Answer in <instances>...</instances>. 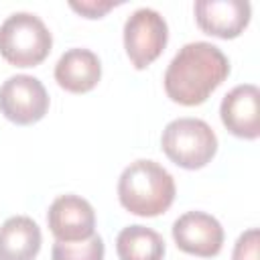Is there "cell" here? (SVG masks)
<instances>
[{
	"mask_svg": "<svg viewBox=\"0 0 260 260\" xmlns=\"http://www.w3.org/2000/svg\"><path fill=\"white\" fill-rule=\"evenodd\" d=\"M230 75L223 51L207 41L187 43L171 59L165 71V91L181 106L203 104Z\"/></svg>",
	"mask_w": 260,
	"mask_h": 260,
	"instance_id": "obj_1",
	"label": "cell"
},
{
	"mask_svg": "<svg viewBox=\"0 0 260 260\" xmlns=\"http://www.w3.org/2000/svg\"><path fill=\"white\" fill-rule=\"evenodd\" d=\"M175 193L173 175L150 158L130 162L118 179V199L134 215L154 217L165 213L173 205Z\"/></svg>",
	"mask_w": 260,
	"mask_h": 260,
	"instance_id": "obj_2",
	"label": "cell"
},
{
	"mask_svg": "<svg viewBox=\"0 0 260 260\" xmlns=\"http://www.w3.org/2000/svg\"><path fill=\"white\" fill-rule=\"evenodd\" d=\"M53 37L32 12H12L0 24V55L16 67H35L47 59Z\"/></svg>",
	"mask_w": 260,
	"mask_h": 260,
	"instance_id": "obj_3",
	"label": "cell"
},
{
	"mask_svg": "<svg viewBox=\"0 0 260 260\" xmlns=\"http://www.w3.org/2000/svg\"><path fill=\"white\" fill-rule=\"evenodd\" d=\"M160 144L177 167L189 171L205 167L217 152V136L201 118L171 120L162 130Z\"/></svg>",
	"mask_w": 260,
	"mask_h": 260,
	"instance_id": "obj_4",
	"label": "cell"
},
{
	"mask_svg": "<svg viewBox=\"0 0 260 260\" xmlns=\"http://www.w3.org/2000/svg\"><path fill=\"white\" fill-rule=\"evenodd\" d=\"M167 41V20L152 8H138L124 22V49L136 69H144L158 59Z\"/></svg>",
	"mask_w": 260,
	"mask_h": 260,
	"instance_id": "obj_5",
	"label": "cell"
},
{
	"mask_svg": "<svg viewBox=\"0 0 260 260\" xmlns=\"http://www.w3.org/2000/svg\"><path fill=\"white\" fill-rule=\"evenodd\" d=\"M49 110V93L41 79L18 73L0 85V112L6 120L28 126L39 122Z\"/></svg>",
	"mask_w": 260,
	"mask_h": 260,
	"instance_id": "obj_6",
	"label": "cell"
},
{
	"mask_svg": "<svg viewBox=\"0 0 260 260\" xmlns=\"http://www.w3.org/2000/svg\"><path fill=\"white\" fill-rule=\"evenodd\" d=\"M173 240L177 248L187 254L211 258L219 254L223 246V228L205 211H187L175 219Z\"/></svg>",
	"mask_w": 260,
	"mask_h": 260,
	"instance_id": "obj_7",
	"label": "cell"
},
{
	"mask_svg": "<svg viewBox=\"0 0 260 260\" xmlns=\"http://www.w3.org/2000/svg\"><path fill=\"white\" fill-rule=\"evenodd\" d=\"M47 223L59 242H79L93 236L95 211L91 203L79 195H59L49 207Z\"/></svg>",
	"mask_w": 260,
	"mask_h": 260,
	"instance_id": "obj_8",
	"label": "cell"
},
{
	"mask_svg": "<svg viewBox=\"0 0 260 260\" xmlns=\"http://www.w3.org/2000/svg\"><path fill=\"white\" fill-rule=\"evenodd\" d=\"M223 126L238 138L254 140L260 134V91L254 83L230 89L219 106Z\"/></svg>",
	"mask_w": 260,
	"mask_h": 260,
	"instance_id": "obj_9",
	"label": "cell"
},
{
	"mask_svg": "<svg viewBox=\"0 0 260 260\" xmlns=\"http://www.w3.org/2000/svg\"><path fill=\"white\" fill-rule=\"evenodd\" d=\"M193 10L199 28L219 39L242 35L252 14V6L246 0H199Z\"/></svg>",
	"mask_w": 260,
	"mask_h": 260,
	"instance_id": "obj_10",
	"label": "cell"
},
{
	"mask_svg": "<svg viewBox=\"0 0 260 260\" xmlns=\"http://www.w3.org/2000/svg\"><path fill=\"white\" fill-rule=\"evenodd\" d=\"M102 77L100 57L81 47H73L65 51L55 65L57 83L71 93H85L98 85Z\"/></svg>",
	"mask_w": 260,
	"mask_h": 260,
	"instance_id": "obj_11",
	"label": "cell"
},
{
	"mask_svg": "<svg viewBox=\"0 0 260 260\" xmlns=\"http://www.w3.org/2000/svg\"><path fill=\"white\" fill-rule=\"evenodd\" d=\"M41 228L28 215L8 217L0 225V260H35L41 250Z\"/></svg>",
	"mask_w": 260,
	"mask_h": 260,
	"instance_id": "obj_12",
	"label": "cell"
},
{
	"mask_svg": "<svg viewBox=\"0 0 260 260\" xmlns=\"http://www.w3.org/2000/svg\"><path fill=\"white\" fill-rule=\"evenodd\" d=\"M116 252L120 260H162L165 240L152 228L134 223L118 234Z\"/></svg>",
	"mask_w": 260,
	"mask_h": 260,
	"instance_id": "obj_13",
	"label": "cell"
},
{
	"mask_svg": "<svg viewBox=\"0 0 260 260\" xmlns=\"http://www.w3.org/2000/svg\"><path fill=\"white\" fill-rule=\"evenodd\" d=\"M104 240L91 236L79 242H55L51 250L53 260H104Z\"/></svg>",
	"mask_w": 260,
	"mask_h": 260,
	"instance_id": "obj_14",
	"label": "cell"
},
{
	"mask_svg": "<svg viewBox=\"0 0 260 260\" xmlns=\"http://www.w3.org/2000/svg\"><path fill=\"white\" fill-rule=\"evenodd\" d=\"M258 244H260V236L256 228L246 230L234 246L232 252V260H258Z\"/></svg>",
	"mask_w": 260,
	"mask_h": 260,
	"instance_id": "obj_15",
	"label": "cell"
},
{
	"mask_svg": "<svg viewBox=\"0 0 260 260\" xmlns=\"http://www.w3.org/2000/svg\"><path fill=\"white\" fill-rule=\"evenodd\" d=\"M118 2H112V0H81V2H69V6L79 12L81 16L85 18H102L110 8H114Z\"/></svg>",
	"mask_w": 260,
	"mask_h": 260,
	"instance_id": "obj_16",
	"label": "cell"
}]
</instances>
